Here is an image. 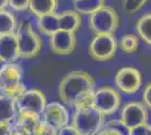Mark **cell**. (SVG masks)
<instances>
[{
	"instance_id": "cell-1",
	"label": "cell",
	"mask_w": 151,
	"mask_h": 135,
	"mask_svg": "<svg viewBox=\"0 0 151 135\" xmlns=\"http://www.w3.org/2000/svg\"><path fill=\"white\" fill-rule=\"evenodd\" d=\"M96 82L91 74L81 70L67 73L59 84V98L67 106L78 108L91 105Z\"/></svg>"
},
{
	"instance_id": "cell-2",
	"label": "cell",
	"mask_w": 151,
	"mask_h": 135,
	"mask_svg": "<svg viewBox=\"0 0 151 135\" xmlns=\"http://www.w3.org/2000/svg\"><path fill=\"white\" fill-rule=\"evenodd\" d=\"M71 125L80 135H96L105 125V116L91 105L75 108Z\"/></svg>"
},
{
	"instance_id": "cell-3",
	"label": "cell",
	"mask_w": 151,
	"mask_h": 135,
	"mask_svg": "<svg viewBox=\"0 0 151 135\" xmlns=\"http://www.w3.org/2000/svg\"><path fill=\"white\" fill-rule=\"evenodd\" d=\"M15 36L17 39L20 59L29 60L40 54L43 47V42L28 20H23L18 23Z\"/></svg>"
},
{
	"instance_id": "cell-4",
	"label": "cell",
	"mask_w": 151,
	"mask_h": 135,
	"mask_svg": "<svg viewBox=\"0 0 151 135\" xmlns=\"http://www.w3.org/2000/svg\"><path fill=\"white\" fill-rule=\"evenodd\" d=\"M24 72L23 68L14 62V63H2L0 66V91L8 96L16 98L19 96L25 88L23 81Z\"/></svg>"
},
{
	"instance_id": "cell-5",
	"label": "cell",
	"mask_w": 151,
	"mask_h": 135,
	"mask_svg": "<svg viewBox=\"0 0 151 135\" xmlns=\"http://www.w3.org/2000/svg\"><path fill=\"white\" fill-rule=\"evenodd\" d=\"M120 26V16L111 6L101 7L89 16V27L95 35H114Z\"/></svg>"
},
{
	"instance_id": "cell-6",
	"label": "cell",
	"mask_w": 151,
	"mask_h": 135,
	"mask_svg": "<svg viewBox=\"0 0 151 135\" xmlns=\"http://www.w3.org/2000/svg\"><path fill=\"white\" fill-rule=\"evenodd\" d=\"M17 114H34L42 116L47 100L44 92L40 89H25L19 96L15 98Z\"/></svg>"
},
{
	"instance_id": "cell-7",
	"label": "cell",
	"mask_w": 151,
	"mask_h": 135,
	"mask_svg": "<svg viewBox=\"0 0 151 135\" xmlns=\"http://www.w3.org/2000/svg\"><path fill=\"white\" fill-rule=\"evenodd\" d=\"M121 103L122 98L117 89L108 86H103L95 90L91 106L104 116H109L120 109Z\"/></svg>"
},
{
	"instance_id": "cell-8",
	"label": "cell",
	"mask_w": 151,
	"mask_h": 135,
	"mask_svg": "<svg viewBox=\"0 0 151 135\" xmlns=\"http://www.w3.org/2000/svg\"><path fill=\"white\" fill-rule=\"evenodd\" d=\"M119 42L114 35H95L88 46L89 55L96 61H108L115 56Z\"/></svg>"
},
{
	"instance_id": "cell-9",
	"label": "cell",
	"mask_w": 151,
	"mask_h": 135,
	"mask_svg": "<svg viewBox=\"0 0 151 135\" xmlns=\"http://www.w3.org/2000/svg\"><path fill=\"white\" fill-rule=\"evenodd\" d=\"M149 119V111L143 103L138 100H132L126 103L120 113L121 125L127 131L137 126L147 124Z\"/></svg>"
},
{
	"instance_id": "cell-10",
	"label": "cell",
	"mask_w": 151,
	"mask_h": 135,
	"mask_svg": "<svg viewBox=\"0 0 151 135\" xmlns=\"http://www.w3.org/2000/svg\"><path fill=\"white\" fill-rule=\"evenodd\" d=\"M115 86L117 91L125 95L137 94L142 86V74L134 66H123L115 74Z\"/></svg>"
},
{
	"instance_id": "cell-11",
	"label": "cell",
	"mask_w": 151,
	"mask_h": 135,
	"mask_svg": "<svg viewBox=\"0 0 151 135\" xmlns=\"http://www.w3.org/2000/svg\"><path fill=\"white\" fill-rule=\"evenodd\" d=\"M42 119L50 129L58 131L70 122L69 110L65 105L59 101L47 103L44 113L42 114Z\"/></svg>"
},
{
	"instance_id": "cell-12",
	"label": "cell",
	"mask_w": 151,
	"mask_h": 135,
	"mask_svg": "<svg viewBox=\"0 0 151 135\" xmlns=\"http://www.w3.org/2000/svg\"><path fill=\"white\" fill-rule=\"evenodd\" d=\"M49 37L51 51L57 55H69L76 50L77 37L75 33L59 29Z\"/></svg>"
},
{
	"instance_id": "cell-13",
	"label": "cell",
	"mask_w": 151,
	"mask_h": 135,
	"mask_svg": "<svg viewBox=\"0 0 151 135\" xmlns=\"http://www.w3.org/2000/svg\"><path fill=\"white\" fill-rule=\"evenodd\" d=\"M13 124L31 135H43L49 129L42 116L34 114H18L17 119Z\"/></svg>"
},
{
	"instance_id": "cell-14",
	"label": "cell",
	"mask_w": 151,
	"mask_h": 135,
	"mask_svg": "<svg viewBox=\"0 0 151 135\" xmlns=\"http://www.w3.org/2000/svg\"><path fill=\"white\" fill-rule=\"evenodd\" d=\"M19 58L18 44L15 34L0 36V62L14 63Z\"/></svg>"
},
{
	"instance_id": "cell-15",
	"label": "cell",
	"mask_w": 151,
	"mask_h": 135,
	"mask_svg": "<svg viewBox=\"0 0 151 135\" xmlns=\"http://www.w3.org/2000/svg\"><path fill=\"white\" fill-rule=\"evenodd\" d=\"M58 16L60 29L76 34V32L81 26V15L77 13L75 9L64 10L62 13L58 14Z\"/></svg>"
},
{
	"instance_id": "cell-16",
	"label": "cell",
	"mask_w": 151,
	"mask_h": 135,
	"mask_svg": "<svg viewBox=\"0 0 151 135\" xmlns=\"http://www.w3.org/2000/svg\"><path fill=\"white\" fill-rule=\"evenodd\" d=\"M17 115L15 98L0 94V123H13Z\"/></svg>"
},
{
	"instance_id": "cell-17",
	"label": "cell",
	"mask_w": 151,
	"mask_h": 135,
	"mask_svg": "<svg viewBox=\"0 0 151 135\" xmlns=\"http://www.w3.org/2000/svg\"><path fill=\"white\" fill-rule=\"evenodd\" d=\"M36 27L38 32L44 34L46 36H51L60 29L59 25V16L57 13L46 14L43 16H40L36 19Z\"/></svg>"
},
{
	"instance_id": "cell-18",
	"label": "cell",
	"mask_w": 151,
	"mask_h": 135,
	"mask_svg": "<svg viewBox=\"0 0 151 135\" xmlns=\"http://www.w3.org/2000/svg\"><path fill=\"white\" fill-rule=\"evenodd\" d=\"M58 0H31L28 9L37 18L46 14L55 13L58 9Z\"/></svg>"
},
{
	"instance_id": "cell-19",
	"label": "cell",
	"mask_w": 151,
	"mask_h": 135,
	"mask_svg": "<svg viewBox=\"0 0 151 135\" xmlns=\"http://www.w3.org/2000/svg\"><path fill=\"white\" fill-rule=\"evenodd\" d=\"M18 26V20L10 10H0V36L15 34Z\"/></svg>"
},
{
	"instance_id": "cell-20",
	"label": "cell",
	"mask_w": 151,
	"mask_h": 135,
	"mask_svg": "<svg viewBox=\"0 0 151 135\" xmlns=\"http://www.w3.org/2000/svg\"><path fill=\"white\" fill-rule=\"evenodd\" d=\"M106 5V0H75V10L80 15H91Z\"/></svg>"
},
{
	"instance_id": "cell-21",
	"label": "cell",
	"mask_w": 151,
	"mask_h": 135,
	"mask_svg": "<svg viewBox=\"0 0 151 135\" xmlns=\"http://www.w3.org/2000/svg\"><path fill=\"white\" fill-rule=\"evenodd\" d=\"M135 28H137L139 37L145 44L151 46V13L142 15L137 21Z\"/></svg>"
},
{
	"instance_id": "cell-22",
	"label": "cell",
	"mask_w": 151,
	"mask_h": 135,
	"mask_svg": "<svg viewBox=\"0 0 151 135\" xmlns=\"http://www.w3.org/2000/svg\"><path fill=\"white\" fill-rule=\"evenodd\" d=\"M117 42H119L120 50L126 54L135 53L138 51L139 44H140V39L134 34H124Z\"/></svg>"
},
{
	"instance_id": "cell-23",
	"label": "cell",
	"mask_w": 151,
	"mask_h": 135,
	"mask_svg": "<svg viewBox=\"0 0 151 135\" xmlns=\"http://www.w3.org/2000/svg\"><path fill=\"white\" fill-rule=\"evenodd\" d=\"M149 0H123L122 8L126 14H134L142 9Z\"/></svg>"
},
{
	"instance_id": "cell-24",
	"label": "cell",
	"mask_w": 151,
	"mask_h": 135,
	"mask_svg": "<svg viewBox=\"0 0 151 135\" xmlns=\"http://www.w3.org/2000/svg\"><path fill=\"white\" fill-rule=\"evenodd\" d=\"M31 0H8V7L15 11H25L29 7Z\"/></svg>"
},
{
	"instance_id": "cell-25",
	"label": "cell",
	"mask_w": 151,
	"mask_h": 135,
	"mask_svg": "<svg viewBox=\"0 0 151 135\" xmlns=\"http://www.w3.org/2000/svg\"><path fill=\"white\" fill-rule=\"evenodd\" d=\"M129 134L127 135H151L150 134V129H149V124H143V125H140L137 126L134 129L127 131Z\"/></svg>"
},
{
	"instance_id": "cell-26",
	"label": "cell",
	"mask_w": 151,
	"mask_h": 135,
	"mask_svg": "<svg viewBox=\"0 0 151 135\" xmlns=\"http://www.w3.org/2000/svg\"><path fill=\"white\" fill-rule=\"evenodd\" d=\"M142 103L147 108L151 109V82L147 84L142 92Z\"/></svg>"
},
{
	"instance_id": "cell-27",
	"label": "cell",
	"mask_w": 151,
	"mask_h": 135,
	"mask_svg": "<svg viewBox=\"0 0 151 135\" xmlns=\"http://www.w3.org/2000/svg\"><path fill=\"white\" fill-rule=\"evenodd\" d=\"M57 135H80L78 133V131L72 126V125H65L62 129H58Z\"/></svg>"
},
{
	"instance_id": "cell-28",
	"label": "cell",
	"mask_w": 151,
	"mask_h": 135,
	"mask_svg": "<svg viewBox=\"0 0 151 135\" xmlns=\"http://www.w3.org/2000/svg\"><path fill=\"white\" fill-rule=\"evenodd\" d=\"M96 135H123V133L120 129H115V127L107 126V127H103Z\"/></svg>"
},
{
	"instance_id": "cell-29",
	"label": "cell",
	"mask_w": 151,
	"mask_h": 135,
	"mask_svg": "<svg viewBox=\"0 0 151 135\" xmlns=\"http://www.w3.org/2000/svg\"><path fill=\"white\" fill-rule=\"evenodd\" d=\"M0 135H13V123H0Z\"/></svg>"
},
{
	"instance_id": "cell-30",
	"label": "cell",
	"mask_w": 151,
	"mask_h": 135,
	"mask_svg": "<svg viewBox=\"0 0 151 135\" xmlns=\"http://www.w3.org/2000/svg\"><path fill=\"white\" fill-rule=\"evenodd\" d=\"M13 135H31V134H28L24 129H19V127L15 126L13 124Z\"/></svg>"
},
{
	"instance_id": "cell-31",
	"label": "cell",
	"mask_w": 151,
	"mask_h": 135,
	"mask_svg": "<svg viewBox=\"0 0 151 135\" xmlns=\"http://www.w3.org/2000/svg\"><path fill=\"white\" fill-rule=\"evenodd\" d=\"M8 7V0H0V10L7 9Z\"/></svg>"
},
{
	"instance_id": "cell-32",
	"label": "cell",
	"mask_w": 151,
	"mask_h": 135,
	"mask_svg": "<svg viewBox=\"0 0 151 135\" xmlns=\"http://www.w3.org/2000/svg\"><path fill=\"white\" fill-rule=\"evenodd\" d=\"M43 135H57V131H54V129H47V131L45 132Z\"/></svg>"
},
{
	"instance_id": "cell-33",
	"label": "cell",
	"mask_w": 151,
	"mask_h": 135,
	"mask_svg": "<svg viewBox=\"0 0 151 135\" xmlns=\"http://www.w3.org/2000/svg\"><path fill=\"white\" fill-rule=\"evenodd\" d=\"M149 129H150V134H151V125H149Z\"/></svg>"
},
{
	"instance_id": "cell-34",
	"label": "cell",
	"mask_w": 151,
	"mask_h": 135,
	"mask_svg": "<svg viewBox=\"0 0 151 135\" xmlns=\"http://www.w3.org/2000/svg\"><path fill=\"white\" fill-rule=\"evenodd\" d=\"M73 1H75V0H73Z\"/></svg>"
}]
</instances>
